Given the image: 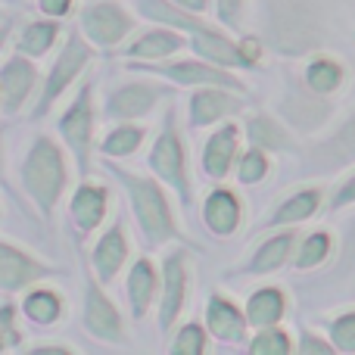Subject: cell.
<instances>
[{
	"mask_svg": "<svg viewBox=\"0 0 355 355\" xmlns=\"http://www.w3.org/2000/svg\"><path fill=\"white\" fill-rule=\"evenodd\" d=\"M22 312L28 315L35 324H56L62 315V300L56 290H31L22 302Z\"/></svg>",
	"mask_w": 355,
	"mask_h": 355,
	"instance_id": "21",
	"label": "cell"
},
{
	"mask_svg": "<svg viewBox=\"0 0 355 355\" xmlns=\"http://www.w3.org/2000/svg\"><path fill=\"white\" fill-rule=\"evenodd\" d=\"M250 141L256 144V147H268V150H284L290 144L287 135H284V131L265 116L250 119Z\"/></svg>",
	"mask_w": 355,
	"mask_h": 355,
	"instance_id": "29",
	"label": "cell"
},
{
	"mask_svg": "<svg viewBox=\"0 0 355 355\" xmlns=\"http://www.w3.org/2000/svg\"><path fill=\"white\" fill-rule=\"evenodd\" d=\"M334 202H337V206H346V202H355V178H349V181L343 184V190H340V193H337V200H334Z\"/></svg>",
	"mask_w": 355,
	"mask_h": 355,
	"instance_id": "39",
	"label": "cell"
},
{
	"mask_svg": "<svg viewBox=\"0 0 355 355\" xmlns=\"http://www.w3.org/2000/svg\"><path fill=\"white\" fill-rule=\"evenodd\" d=\"M334 349V343L327 346V343H318L315 337H309L306 334V340H302V346H300V352H331Z\"/></svg>",
	"mask_w": 355,
	"mask_h": 355,
	"instance_id": "40",
	"label": "cell"
},
{
	"mask_svg": "<svg viewBox=\"0 0 355 355\" xmlns=\"http://www.w3.org/2000/svg\"><path fill=\"white\" fill-rule=\"evenodd\" d=\"M202 349H206V334H202L200 324L181 327L178 340L172 343V352H178V355H200Z\"/></svg>",
	"mask_w": 355,
	"mask_h": 355,
	"instance_id": "32",
	"label": "cell"
},
{
	"mask_svg": "<svg viewBox=\"0 0 355 355\" xmlns=\"http://www.w3.org/2000/svg\"><path fill=\"white\" fill-rule=\"evenodd\" d=\"M184 47V37L172 28H153L147 35H141L131 47H125L128 56H141V60H162V56H172Z\"/></svg>",
	"mask_w": 355,
	"mask_h": 355,
	"instance_id": "20",
	"label": "cell"
},
{
	"mask_svg": "<svg viewBox=\"0 0 355 355\" xmlns=\"http://www.w3.org/2000/svg\"><path fill=\"white\" fill-rule=\"evenodd\" d=\"M150 166H153V172L159 175L162 181L172 184L178 193L187 200L190 196L187 159H184V144H181L178 128H175V112H168L166 122H162V131L153 144V153H150Z\"/></svg>",
	"mask_w": 355,
	"mask_h": 355,
	"instance_id": "6",
	"label": "cell"
},
{
	"mask_svg": "<svg viewBox=\"0 0 355 355\" xmlns=\"http://www.w3.org/2000/svg\"><path fill=\"white\" fill-rule=\"evenodd\" d=\"M37 85V72L31 66V60H25L22 53L10 56L0 69V106L3 112H19L22 103L28 100V94Z\"/></svg>",
	"mask_w": 355,
	"mask_h": 355,
	"instance_id": "12",
	"label": "cell"
},
{
	"mask_svg": "<svg viewBox=\"0 0 355 355\" xmlns=\"http://www.w3.org/2000/svg\"><path fill=\"white\" fill-rule=\"evenodd\" d=\"M159 290V277H156V268L147 262V259H137L128 271V302H131V315L137 321L147 318L150 306H153V296Z\"/></svg>",
	"mask_w": 355,
	"mask_h": 355,
	"instance_id": "16",
	"label": "cell"
},
{
	"mask_svg": "<svg viewBox=\"0 0 355 355\" xmlns=\"http://www.w3.org/2000/svg\"><path fill=\"white\" fill-rule=\"evenodd\" d=\"M184 252H172L162 265V300H159V327H168L178 321L187 300V262H184Z\"/></svg>",
	"mask_w": 355,
	"mask_h": 355,
	"instance_id": "10",
	"label": "cell"
},
{
	"mask_svg": "<svg viewBox=\"0 0 355 355\" xmlns=\"http://www.w3.org/2000/svg\"><path fill=\"white\" fill-rule=\"evenodd\" d=\"M6 37H10V22H0V50H3Z\"/></svg>",
	"mask_w": 355,
	"mask_h": 355,
	"instance_id": "44",
	"label": "cell"
},
{
	"mask_svg": "<svg viewBox=\"0 0 355 355\" xmlns=\"http://www.w3.org/2000/svg\"><path fill=\"white\" fill-rule=\"evenodd\" d=\"M206 321L212 337L225 340V343H237L246 331V318L240 315V309L234 302H227L225 296H212L206 306Z\"/></svg>",
	"mask_w": 355,
	"mask_h": 355,
	"instance_id": "17",
	"label": "cell"
},
{
	"mask_svg": "<svg viewBox=\"0 0 355 355\" xmlns=\"http://www.w3.org/2000/svg\"><path fill=\"white\" fill-rule=\"evenodd\" d=\"M175 3H181L184 10H190V12H202L209 6V0H175Z\"/></svg>",
	"mask_w": 355,
	"mask_h": 355,
	"instance_id": "41",
	"label": "cell"
},
{
	"mask_svg": "<svg viewBox=\"0 0 355 355\" xmlns=\"http://www.w3.org/2000/svg\"><path fill=\"white\" fill-rule=\"evenodd\" d=\"M91 62V44L85 41L81 35H72L66 44H62L60 56L53 60V69H50L47 81H44V91L41 97H37L35 103V116H47L50 110H53V103L66 94V87L72 85L75 78H78V72Z\"/></svg>",
	"mask_w": 355,
	"mask_h": 355,
	"instance_id": "3",
	"label": "cell"
},
{
	"mask_svg": "<svg viewBox=\"0 0 355 355\" xmlns=\"http://www.w3.org/2000/svg\"><path fill=\"white\" fill-rule=\"evenodd\" d=\"M31 352H60V355H69L72 346H53V343H44V346H35Z\"/></svg>",
	"mask_w": 355,
	"mask_h": 355,
	"instance_id": "42",
	"label": "cell"
},
{
	"mask_svg": "<svg viewBox=\"0 0 355 355\" xmlns=\"http://www.w3.org/2000/svg\"><path fill=\"white\" fill-rule=\"evenodd\" d=\"M22 343V334L16 327V306H0V352L12 349V346Z\"/></svg>",
	"mask_w": 355,
	"mask_h": 355,
	"instance_id": "33",
	"label": "cell"
},
{
	"mask_svg": "<svg viewBox=\"0 0 355 355\" xmlns=\"http://www.w3.org/2000/svg\"><path fill=\"white\" fill-rule=\"evenodd\" d=\"M150 72L162 75V78L175 81V85H206V87H227V91H240V81L234 75H227L221 66H212V62H196V60H181L172 62V66H159V69H150Z\"/></svg>",
	"mask_w": 355,
	"mask_h": 355,
	"instance_id": "11",
	"label": "cell"
},
{
	"mask_svg": "<svg viewBox=\"0 0 355 355\" xmlns=\"http://www.w3.org/2000/svg\"><path fill=\"white\" fill-rule=\"evenodd\" d=\"M202 218L215 234L225 237L240 225V200L231 190H212L206 196V206H202Z\"/></svg>",
	"mask_w": 355,
	"mask_h": 355,
	"instance_id": "18",
	"label": "cell"
},
{
	"mask_svg": "<svg viewBox=\"0 0 355 355\" xmlns=\"http://www.w3.org/2000/svg\"><path fill=\"white\" fill-rule=\"evenodd\" d=\"M321 159H324L327 168H340L355 162V116L334 135V141H327L321 147Z\"/></svg>",
	"mask_w": 355,
	"mask_h": 355,
	"instance_id": "24",
	"label": "cell"
},
{
	"mask_svg": "<svg viewBox=\"0 0 355 355\" xmlns=\"http://www.w3.org/2000/svg\"><path fill=\"white\" fill-rule=\"evenodd\" d=\"M265 172H268V159L259 150H250V153L240 156V181L243 184L259 181V178H265Z\"/></svg>",
	"mask_w": 355,
	"mask_h": 355,
	"instance_id": "34",
	"label": "cell"
},
{
	"mask_svg": "<svg viewBox=\"0 0 355 355\" xmlns=\"http://www.w3.org/2000/svg\"><path fill=\"white\" fill-rule=\"evenodd\" d=\"M56 268L44 265L41 259L28 256L25 250L0 240V290L3 293H19V290L35 287L44 277H53Z\"/></svg>",
	"mask_w": 355,
	"mask_h": 355,
	"instance_id": "7",
	"label": "cell"
},
{
	"mask_svg": "<svg viewBox=\"0 0 355 355\" xmlns=\"http://www.w3.org/2000/svg\"><path fill=\"white\" fill-rule=\"evenodd\" d=\"M106 206H110V193L100 184L85 181L72 196V206H69V221L75 225V237L87 240V234L103 221Z\"/></svg>",
	"mask_w": 355,
	"mask_h": 355,
	"instance_id": "13",
	"label": "cell"
},
{
	"mask_svg": "<svg viewBox=\"0 0 355 355\" xmlns=\"http://www.w3.org/2000/svg\"><path fill=\"white\" fill-rule=\"evenodd\" d=\"M81 31L94 47H119L125 37L135 28V19L128 16L122 3H112V0H97V3H87L81 10Z\"/></svg>",
	"mask_w": 355,
	"mask_h": 355,
	"instance_id": "5",
	"label": "cell"
},
{
	"mask_svg": "<svg viewBox=\"0 0 355 355\" xmlns=\"http://www.w3.org/2000/svg\"><path fill=\"white\" fill-rule=\"evenodd\" d=\"M56 35H60V25L56 22H47V19H44V22H28L22 28V35H19L16 47H19V53H25V56H44L53 47Z\"/></svg>",
	"mask_w": 355,
	"mask_h": 355,
	"instance_id": "23",
	"label": "cell"
},
{
	"mask_svg": "<svg viewBox=\"0 0 355 355\" xmlns=\"http://www.w3.org/2000/svg\"><path fill=\"white\" fill-rule=\"evenodd\" d=\"M85 327L97 340H106V343H125V337H128L116 302L100 290V284L94 277H87L85 287Z\"/></svg>",
	"mask_w": 355,
	"mask_h": 355,
	"instance_id": "8",
	"label": "cell"
},
{
	"mask_svg": "<svg viewBox=\"0 0 355 355\" xmlns=\"http://www.w3.org/2000/svg\"><path fill=\"white\" fill-rule=\"evenodd\" d=\"M334 343L346 352H355V312L343 315V318L334 324Z\"/></svg>",
	"mask_w": 355,
	"mask_h": 355,
	"instance_id": "35",
	"label": "cell"
},
{
	"mask_svg": "<svg viewBox=\"0 0 355 355\" xmlns=\"http://www.w3.org/2000/svg\"><path fill=\"white\" fill-rule=\"evenodd\" d=\"M0 184H6V178H3V128H0Z\"/></svg>",
	"mask_w": 355,
	"mask_h": 355,
	"instance_id": "43",
	"label": "cell"
},
{
	"mask_svg": "<svg viewBox=\"0 0 355 355\" xmlns=\"http://www.w3.org/2000/svg\"><path fill=\"white\" fill-rule=\"evenodd\" d=\"M318 209V190H309V193H296L293 200H287L275 215H271V225H290V221H302L309 215H315Z\"/></svg>",
	"mask_w": 355,
	"mask_h": 355,
	"instance_id": "28",
	"label": "cell"
},
{
	"mask_svg": "<svg viewBox=\"0 0 355 355\" xmlns=\"http://www.w3.org/2000/svg\"><path fill=\"white\" fill-rule=\"evenodd\" d=\"M94 125H97V116H94V81H85L78 97L72 100V106H69L60 119V131H62V137H66L69 150L75 153V159H78L81 172L91 168Z\"/></svg>",
	"mask_w": 355,
	"mask_h": 355,
	"instance_id": "4",
	"label": "cell"
},
{
	"mask_svg": "<svg viewBox=\"0 0 355 355\" xmlns=\"http://www.w3.org/2000/svg\"><path fill=\"white\" fill-rule=\"evenodd\" d=\"M237 135L240 131L234 125H225L221 131H215L206 144V153H202V168L212 178H225L231 168L234 156H237Z\"/></svg>",
	"mask_w": 355,
	"mask_h": 355,
	"instance_id": "19",
	"label": "cell"
},
{
	"mask_svg": "<svg viewBox=\"0 0 355 355\" xmlns=\"http://www.w3.org/2000/svg\"><path fill=\"white\" fill-rule=\"evenodd\" d=\"M144 135L147 131L144 128H137V125H119V128H112L110 135L103 137V144H100V150L103 153H110V156H131L137 147L144 144Z\"/></svg>",
	"mask_w": 355,
	"mask_h": 355,
	"instance_id": "26",
	"label": "cell"
},
{
	"mask_svg": "<svg viewBox=\"0 0 355 355\" xmlns=\"http://www.w3.org/2000/svg\"><path fill=\"white\" fill-rule=\"evenodd\" d=\"M22 184L35 200V206L50 218L66 190V159H62V150L56 147V141H50L47 135L35 137V144L25 153Z\"/></svg>",
	"mask_w": 355,
	"mask_h": 355,
	"instance_id": "2",
	"label": "cell"
},
{
	"mask_svg": "<svg viewBox=\"0 0 355 355\" xmlns=\"http://www.w3.org/2000/svg\"><path fill=\"white\" fill-rule=\"evenodd\" d=\"M327 252H331V237H327L324 231L318 234H309V240L302 243V252H300V268H312V265H321L327 259Z\"/></svg>",
	"mask_w": 355,
	"mask_h": 355,
	"instance_id": "30",
	"label": "cell"
},
{
	"mask_svg": "<svg viewBox=\"0 0 355 355\" xmlns=\"http://www.w3.org/2000/svg\"><path fill=\"white\" fill-rule=\"evenodd\" d=\"M293 240H296L293 234H277V237H271L268 243H265L262 250L252 256L250 271H252V275H268V271L281 268L284 259H287L290 250H293Z\"/></svg>",
	"mask_w": 355,
	"mask_h": 355,
	"instance_id": "25",
	"label": "cell"
},
{
	"mask_svg": "<svg viewBox=\"0 0 355 355\" xmlns=\"http://www.w3.org/2000/svg\"><path fill=\"white\" fill-rule=\"evenodd\" d=\"M355 271V218L346 227V243H343V262H340V275Z\"/></svg>",
	"mask_w": 355,
	"mask_h": 355,
	"instance_id": "36",
	"label": "cell"
},
{
	"mask_svg": "<svg viewBox=\"0 0 355 355\" xmlns=\"http://www.w3.org/2000/svg\"><path fill=\"white\" fill-rule=\"evenodd\" d=\"M162 100V87L150 85V81H128L122 87H112L106 94V116L116 119V122H131V119H141L153 110Z\"/></svg>",
	"mask_w": 355,
	"mask_h": 355,
	"instance_id": "9",
	"label": "cell"
},
{
	"mask_svg": "<svg viewBox=\"0 0 355 355\" xmlns=\"http://www.w3.org/2000/svg\"><path fill=\"white\" fill-rule=\"evenodd\" d=\"M237 110L240 100L234 94H227V87H202L190 97V122L193 125H212Z\"/></svg>",
	"mask_w": 355,
	"mask_h": 355,
	"instance_id": "15",
	"label": "cell"
},
{
	"mask_svg": "<svg viewBox=\"0 0 355 355\" xmlns=\"http://www.w3.org/2000/svg\"><path fill=\"white\" fill-rule=\"evenodd\" d=\"M110 172L125 184L131 196V212H135L137 225H141V234L150 246H162L166 240H175L178 237V227H175V215H172V206H168L166 193L156 181L144 175H135L128 168H119V166H110Z\"/></svg>",
	"mask_w": 355,
	"mask_h": 355,
	"instance_id": "1",
	"label": "cell"
},
{
	"mask_svg": "<svg viewBox=\"0 0 355 355\" xmlns=\"http://www.w3.org/2000/svg\"><path fill=\"white\" fill-rule=\"evenodd\" d=\"M240 10H243V0H218V16L225 25H237Z\"/></svg>",
	"mask_w": 355,
	"mask_h": 355,
	"instance_id": "37",
	"label": "cell"
},
{
	"mask_svg": "<svg viewBox=\"0 0 355 355\" xmlns=\"http://www.w3.org/2000/svg\"><path fill=\"white\" fill-rule=\"evenodd\" d=\"M94 268H97L100 284H112L116 275L122 271V265L128 262V237H125V221H112L110 231L97 240L94 246V256H91Z\"/></svg>",
	"mask_w": 355,
	"mask_h": 355,
	"instance_id": "14",
	"label": "cell"
},
{
	"mask_svg": "<svg viewBox=\"0 0 355 355\" xmlns=\"http://www.w3.org/2000/svg\"><path fill=\"white\" fill-rule=\"evenodd\" d=\"M281 315H284L281 290H271V287L259 290V293H252L250 302H246V318L259 327H268V324H275V321H281Z\"/></svg>",
	"mask_w": 355,
	"mask_h": 355,
	"instance_id": "22",
	"label": "cell"
},
{
	"mask_svg": "<svg viewBox=\"0 0 355 355\" xmlns=\"http://www.w3.org/2000/svg\"><path fill=\"white\" fill-rule=\"evenodd\" d=\"M250 352L256 355H284L290 352V340L284 331H262L256 334V340L250 343Z\"/></svg>",
	"mask_w": 355,
	"mask_h": 355,
	"instance_id": "31",
	"label": "cell"
},
{
	"mask_svg": "<svg viewBox=\"0 0 355 355\" xmlns=\"http://www.w3.org/2000/svg\"><path fill=\"white\" fill-rule=\"evenodd\" d=\"M306 81L315 94H331L343 85V69L334 60H315L312 66L306 69Z\"/></svg>",
	"mask_w": 355,
	"mask_h": 355,
	"instance_id": "27",
	"label": "cell"
},
{
	"mask_svg": "<svg viewBox=\"0 0 355 355\" xmlns=\"http://www.w3.org/2000/svg\"><path fill=\"white\" fill-rule=\"evenodd\" d=\"M41 3V10H44V16H66L69 12V6H72V0H37Z\"/></svg>",
	"mask_w": 355,
	"mask_h": 355,
	"instance_id": "38",
	"label": "cell"
}]
</instances>
